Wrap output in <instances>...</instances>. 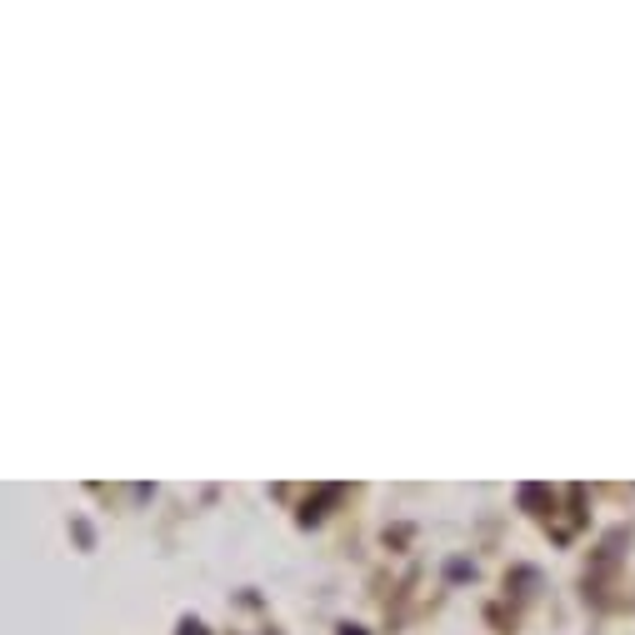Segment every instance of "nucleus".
I'll return each instance as SVG.
<instances>
[{
    "label": "nucleus",
    "mask_w": 635,
    "mask_h": 635,
    "mask_svg": "<svg viewBox=\"0 0 635 635\" xmlns=\"http://www.w3.org/2000/svg\"><path fill=\"white\" fill-rule=\"evenodd\" d=\"M621 546H625V530H611L601 546V556H595V566L585 571V595H595V601H605V575L615 571V560H621Z\"/></svg>",
    "instance_id": "f257e3e1"
},
{
    "label": "nucleus",
    "mask_w": 635,
    "mask_h": 635,
    "mask_svg": "<svg viewBox=\"0 0 635 635\" xmlns=\"http://www.w3.org/2000/svg\"><path fill=\"white\" fill-rule=\"evenodd\" d=\"M341 496H345V485H321V491H315V496L305 501L301 526H315V520H325V516H331V506H335Z\"/></svg>",
    "instance_id": "f03ea898"
},
{
    "label": "nucleus",
    "mask_w": 635,
    "mask_h": 635,
    "mask_svg": "<svg viewBox=\"0 0 635 635\" xmlns=\"http://www.w3.org/2000/svg\"><path fill=\"white\" fill-rule=\"evenodd\" d=\"M516 501H520V510H526V516H546V510L556 506V496H550L546 485H520Z\"/></svg>",
    "instance_id": "7ed1b4c3"
},
{
    "label": "nucleus",
    "mask_w": 635,
    "mask_h": 635,
    "mask_svg": "<svg viewBox=\"0 0 635 635\" xmlns=\"http://www.w3.org/2000/svg\"><path fill=\"white\" fill-rule=\"evenodd\" d=\"M175 635H211V631H205V625L195 621V615H185V621H181V631H175Z\"/></svg>",
    "instance_id": "20e7f679"
},
{
    "label": "nucleus",
    "mask_w": 635,
    "mask_h": 635,
    "mask_svg": "<svg viewBox=\"0 0 635 635\" xmlns=\"http://www.w3.org/2000/svg\"><path fill=\"white\" fill-rule=\"evenodd\" d=\"M341 635H366V631H360V625H341Z\"/></svg>",
    "instance_id": "39448f33"
}]
</instances>
